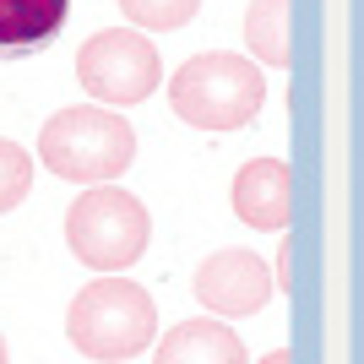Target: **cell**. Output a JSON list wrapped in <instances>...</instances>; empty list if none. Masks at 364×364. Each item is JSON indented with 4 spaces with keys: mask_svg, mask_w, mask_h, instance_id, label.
Returning a JSON list of instances; mask_svg holds the SVG:
<instances>
[{
    "mask_svg": "<svg viewBox=\"0 0 364 364\" xmlns=\"http://www.w3.org/2000/svg\"><path fill=\"white\" fill-rule=\"evenodd\" d=\"M65 337L87 359H104V364L136 359L158 337V304L131 277H92L65 310Z\"/></svg>",
    "mask_w": 364,
    "mask_h": 364,
    "instance_id": "6da1fadb",
    "label": "cell"
},
{
    "mask_svg": "<svg viewBox=\"0 0 364 364\" xmlns=\"http://www.w3.org/2000/svg\"><path fill=\"white\" fill-rule=\"evenodd\" d=\"M168 104L185 125L196 131H240L256 120V109L267 104V76L256 60L228 55V49H207L196 60H185L168 76Z\"/></svg>",
    "mask_w": 364,
    "mask_h": 364,
    "instance_id": "7a4b0ae2",
    "label": "cell"
},
{
    "mask_svg": "<svg viewBox=\"0 0 364 364\" xmlns=\"http://www.w3.org/2000/svg\"><path fill=\"white\" fill-rule=\"evenodd\" d=\"M38 158H44L60 180L76 185H109L136 164V131L125 125V114L98 104H76L49 114L38 131Z\"/></svg>",
    "mask_w": 364,
    "mask_h": 364,
    "instance_id": "3957f363",
    "label": "cell"
},
{
    "mask_svg": "<svg viewBox=\"0 0 364 364\" xmlns=\"http://www.w3.org/2000/svg\"><path fill=\"white\" fill-rule=\"evenodd\" d=\"M147 240H152L147 207L131 191H114V185L82 191L71 201V213H65V245L92 272H125V267H136Z\"/></svg>",
    "mask_w": 364,
    "mask_h": 364,
    "instance_id": "277c9868",
    "label": "cell"
},
{
    "mask_svg": "<svg viewBox=\"0 0 364 364\" xmlns=\"http://www.w3.org/2000/svg\"><path fill=\"white\" fill-rule=\"evenodd\" d=\"M76 82L98 104H141L164 82V60H158L147 33L104 28V33H92L87 44H82V55H76Z\"/></svg>",
    "mask_w": 364,
    "mask_h": 364,
    "instance_id": "5b68a950",
    "label": "cell"
},
{
    "mask_svg": "<svg viewBox=\"0 0 364 364\" xmlns=\"http://www.w3.org/2000/svg\"><path fill=\"white\" fill-rule=\"evenodd\" d=\"M196 299L223 321L256 316L261 304L272 299V267L256 256V250H213V256L196 267Z\"/></svg>",
    "mask_w": 364,
    "mask_h": 364,
    "instance_id": "8992f818",
    "label": "cell"
},
{
    "mask_svg": "<svg viewBox=\"0 0 364 364\" xmlns=\"http://www.w3.org/2000/svg\"><path fill=\"white\" fill-rule=\"evenodd\" d=\"M234 213L245 218L261 234H283L294 218V168L283 158H250V164L234 174Z\"/></svg>",
    "mask_w": 364,
    "mask_h": 364,
    "instance_id": "52a82bcc",
    "label": "cell"
},
{
    "mask_svg": "<svg viewBox=\"0 0 364 364\" xmlns=\"http://www.w3.org/2000/svg\"><path fill=\"white\" fill-rule=\"evenodd\" d=\"M71 0H0V60H22L60 38Z\"/></svg>",
    "mask_w": 364,
    "mask_h": 364,
    "instance_id": "ba28073f",
    "label": "cell"
},
{
    "mask_svg": "<svg viewBox=\"0 0 364 364\" xmlns=\"http://www.w3.org/2000/svg\"><path fill=\"white\" fill-rule=\"evenodd\" d=\"M152 364H245V343L228 321H180L158 343Z\"/></svg>",
    "mask_w": 364,
    "mask_h": 364,
    "instance_id": "9c48e42d",
    "label": "cell"
},
{
    "mask_svg": "<svg viewBox=\"0 0 364 364\" xmlns=\"http://www.w3.org/2000/svg\"><path fill=\"white\" fill-rule=\"evenodd\" d=\"M289 6L294 0H250L245 11V44L261 65H283L294 60V33H289Z\"/></svg>",
    "mask_w": 364,
    "mask_h": 364,
    "instance_id": "30bf717a",
    "label": "cell"
},
{
    "mask_svg": "<svg viewBox=\"0 0 364 364\" xmlns=\"http://www.w3.org/2000/svg\"><path fill=\"white\" fill-rule=\"evenodd\" d=\"M201 0H120V11L131 16L136 33H174L196 16Z\"/></svg>",
    "mask_w": 364,
    "mask_h": 364,
    "instance_id": "8fae6325",
    "label": "cell"
},
{
    "mask_svg": "<svg viewBox=\"0 0 364 364\" xmlns=\"http://www.w3.org/2000/svg\"><path fill=\"white\" fill-rule=\"evenodd\" d=\"M33 191V158L16 141L0 136V213H11V207H22Z\"/></svg>",
    "mask_w": 364,
    "mask_h": 364,
    "instance_id": "7c38bea8",
    "label": "cell"
},
{
    "mask_svg": "<svg viewBox=\"0 0 364 364\" xmlns=\"http://www.w3.org/2000/svg\"><path fill=\"white\" fill-rule=\"evenodd\" d=\"M261 364H294V353H289V348H272V353H267Z\"/></svg>",
    "mask_w": 364,
    "mask_h": 364,
    "instance_id": "4fadbf2b",
    "label": "cell"
},
{
    "mask_svg": "<svg viewBox=\"0 0 364 364\" xmlns=\"http://www.w3.org/2000/svg\"><path fill=\"white\" fill-rule=\"evenodd\" d=\"M0 364H6V337H0Z\"/></svg>",
    "mask_w": 364,
    "mask_h": 364,
    "instance_id": "5bb4252c",
    "label": "cell"
}]
</instances>
